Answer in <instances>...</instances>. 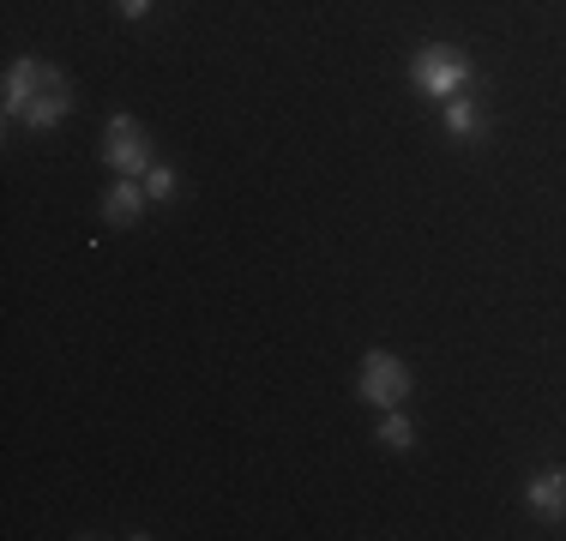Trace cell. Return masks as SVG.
I'll use <instances>...</instances> for the list:
<instances>
[{"label":"cell","mask_w":566,"mask_h":541,"mask_svg":"<svg viewBox=\"0 0 566 541\" xmlns=\"http://www.w3.org/2000/svg\"><path fill=\"white\" fill-rule=\"evenodd\" d=\"M470 78H476V66H470L458 49H447V43H422V49H416V61H410V85L422 91L428 103L464 97Z\"/></svg>","instance_id":"6da1fadb"},{"label":"cell","mask_w":566,"mask_h":541,"mask_svg":"<svg viewBox=\"0 0 566 541\" xmlns=\"http://www.w3.org/2000/svg\"><path fill=\"white\" fill-rule=\"evenodd\" d=\"M410 391H416V373H410V361H403V356H392V349H368V356H361L356 397L368 403V410H398Z\"/></svg>","instance_id":"7a4b0ae2"},{"label":"cell","mask_w":566,"mask_h":541,"mask_svg":"<svg viewBox=\"0 0 566 541\" xmlns=\"http://www.w3.org/2000/svg\"><path fill=\"white\" fill-rule=\"evenodd\" d=\"M103 162H109L115 174H145L151 169V132L139 127L133 115H109V132H103Z\"/></svg>","instance_id":"3957f363"},{"label":"cell","mask_w":566,"mask_h":541,"mask_svg":"<svg viewBox=\"0 0 566 541\" xmlns=\"http://www.w3.org/2000/svg\"><path fill=\"white\" fill-rule=\"evenodd\" d=\"M43 78H49V61H12L7 66V85H0V108H7V127L12 120H24V108H31V97L43 91Z\"/></svg>","instance_id":"277c9868"},{"label":"cell","mask_w":566,"mask_h":541,"mask_svg":"<svg viewBox=\"0 0 566 541\" xmlns=\"http://www.w3.org/2000/svg\"><path fill=\"white\" fill-rule=\"evenodd\" d=\"M66 108H73V85H66L61 66H49L43 91H36L31 108H24V127H31V132H49V127H61V120H66Z\"/></svg>","instance_id":"5b68a950"},{"label":"cell","mask_w":566,"mask_h":541,"mask_svg":"<svg viewBox=\"0 0 566 541\" xmlns=\"http://www.w3.org/2000/svg\"><path fill=\"white\" fill-rule=\"evenodd\" d=\"M524 506H531V518H543V523H566V469L560 464L536 469V476L524 481Z\"/></svg>","instance_id":"8992f818"},{"label":"cell","mask_w":566,"mask_h":541,"mask_svg":"<svg viewBox=\"0 0 566 541\" xmlns=\"http://www.w3.org/2000/svg\"><path fill=\"white\" fill-rule=\"evenodd\" d=\"M145 205H151L145 181H139V174H120L109 193H103V223H109V229H133L145 216Z\"/></svg>","instance_id":"52a82bcc"},{"label":"cell","mask_w":566,"mask_h":541,"mask_svg":"<svg viewBox=\"0 0 566 541\" xmlns=\"http://www.w3.org/2000/svg\"><path fill=\"white\" fill-rule=\"evenodd\" d=\"M447 108V132L458 145H476L482 132H489V115H482V103L476 97H452V103H440Z\"/></svg>","instance_id":"ba28073f"},{"label":"cell","mask_w":566,"mask_h":541,"mask_svg":"<svg viewBox=\"0 0 566 541\" xmlns=\"http://www.w3.org/2000/svg\"><path fill=\"white\" fill-rule=\"evenodd\" d=\"M374 439H380L386 452H410V445H416V422L403 415V403H398V410H386V422L374 427Z\"/></svg>","instance_id":"9c48e42d"},{"label":"cell","mask_w":566,"mask_h":541,"mask_svg":"<svg viewBox=\"0 0 566 541\" xmlns=\"http://www.w3.org/2000/svg\"><path fill=\"white\" fill-rule=\"evenodd\" d=\"M139 181H145V193H151L157 205H164V199H175V187H181V174H175L169 162H151V169H145Z\"/></svg>","instance_id":"30bf717a"},{"label":"cell","mask_w":566,"mask_h":541,"mask_svg":"<svg viewBox=\"0 0 566 541\" xmlns=\"http://www.w3.org/2000/svg\"><path fill=\"white\" fill-rule=\"evenodd\" d=\"M115 12H120V19H145V12H151V0H115Z\"/></svg>","instance_id":"8fae6325"}]
</instances>
